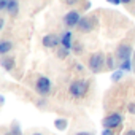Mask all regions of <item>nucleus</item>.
Wrapping results in <instances>:
<instances>
[{"instance_id": "obj_23", "label": "nucleus", "mask_w": 135, "mask_h": 135, "mask_svg": "<svg viewBox=\"0 0 135 135\" xmlns=\"http://www.w3.org/2000/svg\"><path fill=\"white\" fill-rule=\"evenodd\" d=\"M102 135H113V130L111 129H103L102 130Z\"/></svg>"}, {"instance_id": "obj_9", "label": "nucleus", "mask_w": 135, "mask_h": 135, "mask_svg": "<svg viewBox=\"0 0 135 135\" xmlns=\"http://www.w3.org/2000/svg\"><path fill=\"white\" fill-rule=\"evenodd\" d=\"M73 38H72V32L70 30H65L60 37V46L62 48H67V49H72L73 48Z\"/></svg>"}, {"instance_id": "obj_3", "label": "nucleus", "mask_w": 135, "mask_h": 135, "mask_svg": "<svg viewBox=\"0 0 135 135\" xmlns=\"http://www.w3.org/2000/svg\"><path fill=\"white\" fill-rule=\"evenodd\" d=\"M81 19H83L81 13H80L78 10H72V11H69V13L64 16V26H65V27H69V29H72V27H78V24H80Z\"/></svg>"}, {"instance_id": "obj_28", "label": "nucleus", "mask_w": 135, "mask_h": 135, "mask_svg": "<svg viewBox=\"0 0 135 135\" xmlns=\"http://www.w3.org/2000/svg\"><path fill=\"white\" fill-rule=\"evenodd\" d=\"M30 135H43V133H40V132H33V133H30Z\"/></svg>"}, {"instance_id": "obj_30", "label": "nucleus", "mask_w": 135, "mask_h": 135, "mask_svg": "<svg viewBox=\"0 0 135 135\" xmlns=\"http://www.w3.org/2000/svg\"><path fill=\"white\" fill-rule=\"evenodd\" d=\"M133 13H135V11H133Z\"/></svg>"}, {"instance_id": "obj_22", "label": "nucleus", "mask_w": 135, "mask_h": 135, "mask_svg": "<svg viewBox=\"0 0 135 135\" xmlns=\"http://www.w3.org/2000/svg\"><path fill=\"white\" fill-rule=\"evenodd\" d=\"M73 49H75L76 52H81V51H83V46H81L80 43H75V45H73Z\"/></svg>"}, {"instance_id": "obj_25", "label": "nucleus", "mask_w": 135, "mask_h": 135, "mask_svg": "<svg viewBox=\"0 0 135 135\" xmlns=\"http://www.w3.org/2000/svg\"><path fill=\"white\" fill-rule=\"evenodd\" d=\"M124 135H135V129H129V130H126Z\"/></svg>"}, {"instance_id": "obj_14", "label": "nucleus", "mask_w": 135, "mask_h": 135, "mask_svg": "<svg viewBox=\"0 0 135 135\" xmlns=\"http://www.w3.org/2000/svg\"><path fill=\"white\" fill-rule=\"evenodd\" d=\"M3 135H22V132H21V129H19V126H18V124H15V126L11 127V130H8V132H5Z\"/></svg>"}, {"instance_id": "obj_13", "label": "nucleus", "mask_w": 135, "mask_h": 135, "mask_svg": "<svg viewBox=\"0 0 135 135\" xmlns=\"http://www.w3.org/2000/svg\"><path fill=\"white\" fill-rule=\"evenodd\" d=\"M54 126H56L57 130H65L67 126H69V121H67L65 118H57V119L54 121Z\"/></svg>"}, {"instance_id": "obj_5", "label": "nucleus", "mask_w": 135, "mask_h": 135, "mask_svg": "<svg viewBox=\"0 0 135 135\" xmlns=\"http://www.w3.org/2000/svg\"><path fill=\"white\" fill-rule=\"evenodd\" d=\"M35 89H37V92L40 94V95H48L49 92H51V81H49V78H46V76H38L37 78V83H35Z\"/></svg>"}, {"instance_id": "obj_10", "label": "nucleus", "mask_w": 135, "mask_h": 135, "mask_svg": "<svg viewBox=\"0 0 135 135\" xmlns=\"http://www.w3.org/2000/svg\"><path fill=\"white\" fill-rule=\"evenodd\" d=\"M15 65H16V62H15L13 56H3L2 57V67H3L7 72H11L15 69Z\"/></svg>"}, {"instance_id": "obj_18", "label": "nucleus", "mask_w": 135, "mask_h": 135, "mask_svg": "<svg viewBox=\"0 0 135 135\" xmlns=\"http://www.w3.org/2000/svg\"><path fill=\"white\" fill-rule=\"evenodd\" d=\"M10 0H0V11H7Z\"/></svg>"}, {"instance_id": "obj_26", "label": "nucleus", "mask_w": 135, "mask_h": 135, "mask_svg": "<svg viewBox=\"0 0 135 135\" xmlns=\"http://www.w3.org/2000/svg\"><path fill=\"white\" fill-rule=\"evenodd\" d=\"M75 135H94V133H91V132H78Z\"/></svg>"}, {"instance_id": "obj_19", "label": "nucleus", "mask_w": 135, "mask_h": 135, "mask_svg": "<svg viewBox=\"0 0 135 135\" xmlns=\"http://www.w3.org/2000/svg\"><path fill=\"white\" fill-rule=\"evenodd\" d=\"M111 78H113V81H119V80L122 78V70H116Z\"/></svg>"}, {"instance_id": "obj_29", "label": "nucleus", "mask_w": 135, "mask_h": 135, "mask_svg": "<svg viewBox=\"0 0 135 135\" xmlns=\"http://www.w3.org/2000/svg\"><path fill=\"white\" fill-rule=\"evenodd\" d=\"M132 56H133V60H135V51H133V54H132Z\"/></svg>"}, {"instance_id": "obj_27", "label": "nucleus", "mask_w": 135, "mask_h": 135, "mask_svg": "<svg viewBox=\"0 0 135 135\" xmlns=\"http://www.w3.org/2000/svg\"><path fill=\"white\" fill-rule=\"evenodd\" d=\"M121 2H122V3H126V5H127V3H130V2H132V0H121Z\"/></svg>"}, {"instance_id": "obj_20", "label": "nucleus", "mask_w": 135, "mask_h": 135, "mask_svg": "<svg viewBox=\"0 0 135 135\" xmlns=\"http://www.w3.org/2000/svg\"><path fill=\"white\" fill-rule=\"evenodd\" d=\"M127 111H129L130 114H135V103H129V105H127Z\"/></svg>"}, {"instance_id": "obj_7", "label": "nucleus", "mask_w": 135, "mask_h": 135, "mask_svg": "<svg viewBox=\"0 0 135 135\" xmlns=\"http://www.w3.org/2000/svg\"><path fill=\"white\" fill-rule=\"evenodd\" d=\"M41 43H43L45 48H48V49H54V48H57V46L60 45V38H59L56 33H48V35L43 37Z\"/></svg>"}, {"instance_id": "obj_2", "label": "nucleus", "mask_w": 135, "mask_h": 135, "mask_svg": "<svg viewBox=\"0 0 135 135\" xmlns=\"http://www.w3.org/2000/svg\"><path fill=\"white\" fill-rule=\"evenodd\" d=\"M88 65H89V70H91L92 73H100V72L103 70V67H107V57H105V54H102V52H94V54L89 57Z\"/></svg>"}, {"instance_id": "obj_15", "label": "nucleus", "mask_w": 135, "mask_h": 135, "mask_svg": "<svg viewBox=\"0 0 135 135\" xmlns=\"http://www.w3.org/2000/svg\"><path fill=\"white\" fill-rule=\"evenodd\" d=\"M119 69H121L122 72H130V69H132V65H130V59H127V60H122Z\"/></svg>"}, {"instance_id": "obj_4", "label": "nucleus", "mask_w": 135, "mask_h": 135, "mask_svg": "<svg viewBox=\"0 0 135 135\" xmlns=\"http://www.w3.org/2000/svg\"><path fill=\"white\" fill-rule=\"evenodd\" d=\"M121 124H122V116L119 113H111V114L105 116L103 121H102L103 129H111V130L116 129V127H119Z\"/></svg>"}, {"instance_id": "obj_12", "label": "nucleus", "mask_w": 135, "mask_h": 135, "mask_svg": "<svg viewBox=\"0 0 135 135\" xmlns=\"http://www.w3.org/2000/svg\"><path fill=\"white\" fill-rule=\"evenodd\" d=\"M7 11H8L10 16H16V15L19 13V3H18V0H10Z\"/></svg>"}, {"instance_id": "obj_6", "label": "nucleus", "mask_w": 135, "mask_h": 135, "mask_svg": "<svg viewBox=\"0 0 135 135\" xmlns=\"http://www.w3.org/2000/svg\"><path fill=\"white\" fill-rule=\"evenodd\" d=\"M130 54H133V52H132L130 43H127V41L121 43V45L118 46V49H116V57H118L121 62H122V60H127V59L130 57Z\"/></svg>"}, {"instance_id": "obj_24", "label": "nucleus", "mask_w": 135, "mask_h": 135, "mask_svg": "<svg viewBox=\"0 0 135 135\" xmlns=\"http://www.w3.org/2000/svg\"><path fill=\"white\" fill-rule=\"evenodd\" d=\"M107 2H108V3H111V5H121V3H122L121 0H107Z\"/></svg>"}, {"instance_id": "obj_11", "label": "nucleus", "mask_w": 135, "mask_h": 135, "mask_svg": "<svg viewBox=\"0 0 135 135\" xmlns=\"http://www.w3.org/2000/svg\"><path fill=\"white\" fill-rule=\"evenodd\" d=\"M11 49H13V43L10 40H2L0 41V54L2 56H7Z\"/></svg>"}, {"instance_id": "obj_1", "label": "nucleus", "mask_w": 135, "mask_h": 135, "mask_svg": "<svg viewBox=\"0 0 135 135\" xmlns=\"http://www.w3.org/2000/svg\"><path fill=\"white\" fill-rule=\"evenodd\" d=\"M88 89H89V83L86 80H75L70 88H69V92L73 99H83L86 94H88Z\"/></svg>"}, {"instance_id": "obj_16", "label": "nucleus", "mask_w": 135, "mask_h": 135, "mask_svg": "<svg viewBox=\"0 0 135 135\" xmlns=\"http://www.w3.org/2000/svg\"><path fill=\"white\" fill-rule=\"evenodd\" d=\"M69 54H70V49H67V48H60V49L57 51V57H59V59L69 57Z\"/></svg>"}, {"instance_id": "obj_21", "label": "nucleus", "mask_w": 135, "mask_h": 135, "mask_svg": "<svg viewBox=\"0 0 135 135\" xmlns=\"http://www.w3.org/2000/svg\"><path fill=\"white\" fill-rule=\"evenodd\" d=\"M80 2V0H65V5H69V7H72V5H76Z\"/></svg>"}, {"instance_id": "obj_8", "label": "nucleus", "mask_w": 135, "mask_h": 135, "mask_svg": "<svg viewBox=\"0 0 135 135\" xmlns=\"http://www.w3.org/2000/svg\"><path fill=\"white\" fill-rule=\"evenodd\" d=\"M92 27H94V19H92V18H88V16H84V18L80 21V24H78V30H80L81 33L91 32Z\"/></svg>"}, {"instance_id": "obj_17", "label": "nucleus", "mask_w": 135, "mask_h": 135, "mask_svg": "<svg viewBox=\"0 0 135 135\" xmlns=\"http://www.w3.org/2000/svg\"><path fill=\"white\" fill-rule=\"evenodd\" d=\"M107 69L108 70H113L114 69V59H113V56H108L107 57Z\"/></svg>"}]
</instances>
